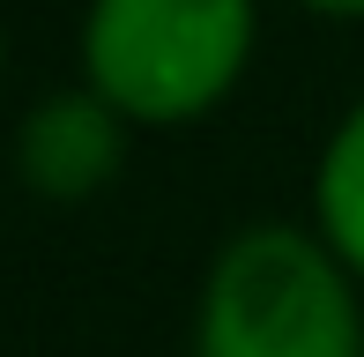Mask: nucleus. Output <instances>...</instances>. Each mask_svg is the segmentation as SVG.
Segmentation results:
<instances>
[{
	"mask_svg": "<svg viewBox=\"0 0 364 357\" xmlns=\"http://www.w3.org/2000/svg\"><path fill=\"white\" fill-rule=\"evenodd\" d=\"M127 134L134 127L105 105L90 82L75 90H45L38 105L15 119V178H23L38 201H90L105 193L127 164Z\"/></svg>",
	"mask_w": 364,
	"mask_h": 357,
	"instance_id": "nucleus-3",
	"label": "nucleus"
},
{
	"mask_svg": "<svg viewBox=\"0 0 364 357\" xmlns=\"http://www.w3.org/2000/svg\"><path fill=\"white\" fill-rule=\"evenodd\" d=\"M312 231L350 261L364 283V97L327 127L320 164H312Z\"/></svg>",
	"mask_w": 364,
	"mask_h": 357,
	"instance_id": "nucleus-4",
	"label": "nucleus"
},
{
	"mask_svg": "<svg viewBox=\"0 0 364 357\" xmlns=\"http://www.w3.org/2000/svg\"><path fill=\"white\" fill-rule=\"evenodd\" d=\"M290 8L320 15V23H364V0H290Z\"/></svg>",
	"mask_w": 364,
	"mask_h": 357,
	"instance_id": "nucleus-5",
	"label": "nucleus"
},
{
	"mask_svg": "<svg viewBox=\"0 0 364 357\" xmlns=\"http://www.w3.org/2000/svg\"><path fill=\"white\" fill-rule=\"evenodd\" d=\"M193 357H364V283L312 223H245L208 253Z\"/></svg>",
	"mask_w": 364,
	"mask_h": 357,
	"instance_id": "nucleus-1",
	"label": "nucleus"
},
{
	"mask_svg": "<svg viewBox=\"0 0 364 357\" xmlns=\"http://www.w3.org/2000/svg\"><path fill=\"white\" fill-rule=\"evenodd\" d=\"M0 75H8V23H0Z\"/></svg>",
	"mask_w": 364,
	"mask_h": 357,
	"instance_id": "nucleus-6",
	"label": "nucleus"
},
{
	"mask_svg": "<svg viewBox=\"0 0 364 357\" xmlns=\"http://www.w3.org/2000/svg\"><path fill=\"white\" fill-rule=\"evenodd\" d=\"M260 53V0H90L82 82L127 127H193L230 105Z\"/></svg>",
	"mask_w": 364,
	"mask_h": 357,
	"instance_id": "nucleus-2",
	"label": "nucleus"
}]
</instances>
